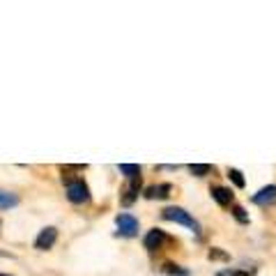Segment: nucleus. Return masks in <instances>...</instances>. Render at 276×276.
<instances>
[{
	"label": "nucleus",
	"instance_id": "9d476101",
	"mask_svg": "<svg viewBox=\"0 0 276 276\" xmlns=\"http://www.w3.org/2000/svg\"><path fill=\"white\" fill-rule=\"evenodd\" d=\"M14 205H19V198L9 194V191H5V189H0V209H9Z\"/></svg>",
	"mask_w": 276,
	"mask_h": 276
},
{
	"label": "nucleus",
	"instance_id": "0eeeda50",
	"mask_svg": "<svg viewBox=\"0 0 276 276\" xmlns=\"http://www.w3.org/2000/svg\"><path fill=\"white\" fill-rule=\"evenodd\" d=\"M138 189H141V177H134L131 184L127 187V191H124V196H122V205H131L136 200V196H138Z\"/></svg>",
	"mask_w": 276,
	"mask_h": 276
},
{
	"label": "nucleus",
	"instance_id": "f03ea898",
	"mask_svg": "<svg viewBox=\"0 0 276 276\" xmlns=\"http://www.w3.org/2000/svg\"><path fill=\"white\" fill-rule=\"evenodd\" d=\"M67 198L76 205H81V202H88L90 200V189L88 184L83 182V180H74L72 184H67Z\"/></svg>",
	"mask_w": 276,
	"mask_h": 276
},
{
	"label": "nucleus",
	"instance_id": "20e7f679",
	"mask_svg": "<svg viewBox=\"0 0 276 276\" xmlns=\"http://www.w3.org/2000/svg\"><path fill=\"white\" fill-rule=\"evenodd\" d=\"M55 239H58V230L55 228H44L37 235V239H35V249H39V251H46L51 249L55 244Z\"/></svg>",
	"mask_w": 276,
	"mask_h": 276
},
{
	"label": "nucleus",
	"instance_id": "f257e3e1",
	"mask_svg": "<svg viewBox=\"0 0 276 276\" xmlns=\"http://www.w3.org/2000/svg\"><path fill=\"white\" fill-rule=\"evenodd\" d=\"M163 219H166V221L182 223V226L191 228L194 233H200V226H198V221H196L194 216L189 214L187 209H182V207H168V209H163Z\"/></svg>",
	"mask_w": 276,
	"mask_h": 276
},
{
	"label": "nucleus",
	"instance_id": "423d86ee",
	"mask_svg": "<svg viewBox=\"0 0 276 276\" xmlns=\"http://www.w3.org/2000/svg\"><path fill=\"white\" fill-rule=\"evenodd\" d=\"M163 242H166V235H163V230L155 228V230H150L148 237H145V249L155 251V249H159Z\"/></svg>",
	"mask_w": 276,
	"mask_h": 276
},
{
	"label": "nucleus",
	"instance_id": "ddd939ff",
	"mask_svg": "<svg viewBox=\"0 0 276 276\" xmlns=\"http://www.w3.org/2000/svg\"><path fill=\"white\" fill-rule=\"evenodd\" d=\"M228 177H230V180H233V184H235L237 189H244V184H246V180H244V175H242V173H239V170H237V168H230V170H228Z\"/></svg>",
	"mask_w": 276,
	"mask_h": 276
},
{
	"label": "nucleus",
	"instance_id": "4468645a",
	"mask_svg": "<svg viewBox=\"0 0 276 276\" xmlns=\"http://www.w3.org/2000/svg\"><path fill=\"white\" fill-rule=\"evenodd\" d=\"M233 214H235V219H237V221H242V223H246V221H249V216L244 214V209L239 207V205H235V207H233Z\"/></svg>",
	"mask_w": 276,
	"mask_h": 276
},
{
	"label": "nucleus",
	"instance_id": "6e6552de",
	"mask_svg": "<svg viewBox=\"0 0 276 276\" xmlns=\"http://www.w3.org/2000/svg\"><path fill=\"white\" fill-rule=\"evenodd\" d=\"M212 198H214L219 205H230V202H233V194H230V189H226V187L212 189Z\"/></svg>",
	"mask_w": 276,
	"mask_h": 276
},
{
	"label": "nucleus",
	"instance_id": "1a4fd4ad",
	"mask_svg": "<svg viewBox=\"0 0 276 276\" xmlns=\"http://www.w3.org/2000/svg\"><path fill=\"white\" fill-rule=\"evenodd\" d=\"M170 196V184H159V187H150L145 191V198L155 200V198H168Z\"/></svg>",
	"mask_w": 276,
	"mask_h": 276
},
{
	"label": "nucleus",
	"instance_id": "dca6fc26",
	"mask_svg": "<svg viewBox=\"0 0 276 276\" xmlns=\"http://www.w3.org/2000/svg\"><path fill=\"white\" fill-rule=\"evenodd\" d=\"M219 276H246V272H221Z\"/></svg>",
	"mask_w": 276,
	"mask_h": 276
},
{
	"label": "nucleus",
	"instance_id": "39448f33",
	"mask_svg": "<svg viewBox=\"0 0 276 276\" xmlns=\"http://www.w3.org/2000/svg\"><path fill=\"white\" fill-rule=\"evenodd\" d=\"M253 202H256V205H272V202H276V187L270 184V187L260 189V191L253 196Z\"/></svg>",
	"mask_w": 276,
	"mask_h": 276
},
{
	"label": "nucleus",
	"instance_id": "9b49d317",
	"mask_svg": "<svg viewBox=\"0 0 276 276\" xmlns=\"http://www.w3.org/2000/svg\"><path fill=\"white\" fill-rule=\"evenodd\" d=\"M120 173L127 177H141V166H136V163H120Z\"/></svg>",
	"mask_w": 276,
	"mask_h": 276
},
{
	"label": "nucleus",
	"instance_id": "7ed1b4c3",
	"mask_svg": "<svg viewBox=\"0 0 276 276\" xmlns=\"http://www.w3.org/2000/svg\"><path fill=\"white\" fill-rule=\"evenodd\" d=\"M115 223H118V233L124 237H134L138 233V221L131 214H118Z\"/></svg>",
	"mask_w": 276,
	"mask_h": 276
},
{
	"label": "nucleus",
	"instance_id": "f8f14e48",
	"mask_svg": "<svg viewBox=\"0 0 276 276\" xmlns=\"http://www.w3.org/2000/svg\"><path fill=\"white\" fill-rule=\"evenodd\" d=\"M189 170H191V175L202 177V175H207L212 168H209V163H191V166H189Z\"/></svg>",
	"mask_w": 276,
	"mask_h": 276
},
{
	"label": "nucleus",
	"instance_id": "f3484780",
	"mask_svg": "<svg viewBox=\"0 0 276 276\" xmlns=\"http://www.w3.org/2000/svg\"><path fill=\"white\" fill-rule=\"evenodd\" d=\"M0 276H9V274H0Z\"/></svg>",
	"mask_w": 276,
	"mask_h": 276
},
{
	"label": "nucleus",
	"instance_id": "2eb2a0df",
	"mask_svg": "<svg viewBox=\"0 0 276 276\" xmlns=\"http://www.w3.org/2000/svg\"><path fill=\"white\" fill-rule=\"evenodd\" d=\"M209 258H214V260H226V253H223V251H219V249H212L209 251Z\"/></svg>",
	"mask_w": 276,
	"mask_h": 276
}]
</instances>
